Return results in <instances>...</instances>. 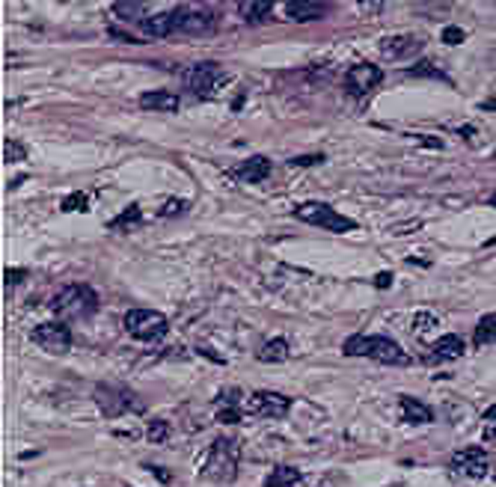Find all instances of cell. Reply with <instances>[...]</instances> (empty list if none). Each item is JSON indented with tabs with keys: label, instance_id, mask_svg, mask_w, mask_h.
Returning a JSON list of instances; mask_svg holds the SVG:
<instances>
[{
	"label": "cell",
	"instance_id": "cell-26",
	"mask_svg": "<svg viewBox=\"0 0 496 487\" xmlns=\"http://www.w3.org/2000/svg\"><path fill=\"white\" fill-rule=\"evenodd\" d=\"M114 12L116 18H122V21H140V15L146 12V3H134V0H119V3H114Z\"/></svg>",
	"mask_w": 496,
	"mask_h": 487
},
{
	"label": "cell",
	"instance_id": "cell-11",
	"mask_svg": "<svg viewBox=\"0 0 496 487\" xmlns=\"http://www.w3.org/2000/svg\"><path fill=\"white\" fill-rule=\"evenodd\" d=\"M140 30H143L149 39H166V36L179 33V9L143 18V21H140Z\"/></svg>",
	"mask_w": 496,
	"mask_h": 487
},
{
	"label": "cell",
	"instance_id": "cell-14",
	"mask_svg": "<svg viewBox=\"0 0 496 487\" xmlns=\"http://www.w3.org/2000/svg\"><path fill=\"white\" fill-rule=\"evenodd\" d=\"M268 175H270V161L265 155H252L244 164H238L235 170H232V179H238L244 184H259V182H265Z\"/></svg>",
	"mask_w": 496,
	"mask_h": 487
},
{
	"label": "cell",
	"instance_id": "cell-5",
	"mask_svg": "<svg viewBox=\"0 0 496 487\" xmlns=\"http://www.w3.org/2000/svg\"><path fill=\"white\" fill-rule=\"evenodd\" d=\"M294 217L303 220V223H312V226H318V229H327V232H351V229H357V223H354L351 217L339 214L333 205H327V202H301L294 208Z\"/></svg>",
	"mask_w": 496,
	"mask_h": 487
},
{
	"label": "cell",
	"instance_id": "cell-9",
	"mask_svg": "<svg viewBox=\"0 0 496 487\" xmlns=\"http://www.w3.org/2000/svg\"><path fill=\"white\" fill-rule=\"evenodd\" d=\"M449 466H452L457 475H466V479H484V475L490 473V457H488V452H482L479 446H470V448L455 452Z\"/></svg>",
	"mask_w": 496,
	"mask_h": 487
},
{
	"label": "cell",
	"instance_id": "cell-27",
	"mask_svg": "<svg viewBox=\"0 0 496 487\" xmlns=\"http://www.w3.org/2000/svg\"><path fill=\"white\" fill-rule=\"evenodd\" d=\"M437 324H440V318L437 315H431V312H416V318H413V333L416 336H425L428 330H437Z\"/></svg>",
	"mask_w": 496,
	"mask_h": 487
},
{
	"label": "cell",
	"instance_id": "cell-44",
	"mask_svg": "<svg viewBox=\"0 0 496 487\" xmlns=\"http://www.w3.org/2000/svg\"><path fill=\"white\" fill-rule=\"evenodd\" d=\"M490 205H493V208H496V193H493V196H490Z\"/></svg>",
	"mask_w": 496,
	"mask_h": 487
},
{
	"label": "cell",
	"instance_id": "cell-10",
	"mask_svg": "<svg viewBox=\"0 0 496 487\" xmlns=\"http://www.w3.org/2000/svg\"><path fill=\"white\" fill-rule=\"evenodd\" d=\"M380 78H383V72L378 69V65L357 63V65H351V69L345 72V87H348L354 96H366V92H371L374 87H378Z\"/></svg>",
	"mask_w": 496,
	"mask_h": 487
},
{
	"label": "cell",
	"instance_id": "cell-24",
	"mask_svg": "<svg viewBox=\"0 0 496 487\" xmlns=\"http://www.w3.org/2000/svg\"><path fill=\"white\" fill-rule=\"evenodd\" d=\"M173 434V425L166 422V419H149V425H146V440L149 443H155V446H161L166 443Z\"/></svg>",
	"mask_w": 496,
	"mask_h": 487
},
{
	"label": "cell",
	"instance_id": "cell-3",
	"mask_svg": "<svg viewBox=\"0 0 496 487\" xmlns=\"http://www.w3.org/2000/svg\"><path fill=\"white\" fill-rule=\"evenodd\" d=\"M51 306L60 318H89L98 309V294L92 292L89 285L74 283V285H65L63 292L54 297Z\"/></svg>",
	"mask_w": 496,
	"mask_h": 487
},
{
	"label": "cell",
	"instance_id": "cell-39",
	"mask_svg": "<svg viewBox=\"0 0 496 487\" xmlns=\"http://www.w3.org/2000/svg\"><path fill=\"white\" fill-rule=\"evenodd\" d=\"M357 6L363 9V12H380V9H383V3H380V0H374V3H363V0H360Z\"/></svg>",
	"mask_w": 496,
	"mask_h": 487
},
{
	"label": "cell",
	"instance_id": "cell-7",
	"mask_svg": "<svg viewBox=\"0 0 496 487\" xmlns=\"http://www.w3.org/2000/svg\"><path fill=\"white\" fill-rule=\"evenodd\" d=\"M292 410V401L279 392L270 389H259L244 401V413L247 416H261V419H283Z\"/></svg>",
	"mask_w": 496,
	"mask_h": 487
},
{
	"label": "cell",
	"instance_id": "cell-17",
	"mask_svg": "<svg viewBox=\"0 0 496 487\" xmlns=\"http://www.w3.org/2000/svg\"><path fill=\"white\" fill-rule=\"evenodd\" d=\"M327 3H318V0H288L285 3V15L292 21H315V18H324Z\"/></svg>",
	"mask_w": 496,
	"mask_h": 487
},
{
	"label": "cell",
	"instance_id": "cell-20",
	"mask_svg": "<svg viewBox=\"0 0 496 487\" xmlns=\"http://www.w3.org/2000/svg\"><path fill=\"white\" fill-rule=\"evenodd\" d=\"M238 12L247 24H261V21H268V15H270V0H241Z\"/></svg>",
	"mask_w": 496,
	"mask_h": 487
},
{
	"label": "cell",
	"instance_id": "cell-18",
	"mask_svg": "<svg viewBox=\"0 0 496 487\" xmlns=\"http://www.w3.org/2000/svg\"><path fill=\"white\" fill-rule=\"evenodd\" d=\"M128 392H122V389H110V387H98L96 389V401L101 404V410H105L107 416H116V413H122V410H128V407H134V404H128Z\"/></svg>",
	"mask_w": 496,
	"mask_h": 487
},
{
	"label": "cell",
	"instance_id": "cell-28",
	"mask_svg": "<svg viewBox=\"0 0 496 487\" xmlns=\"http://www.w3.org/2000/svg\"><path fill=\"white\" fill-rule=\"evenodd\" d=\"M27 158V149L18 143V140H6L3 143V161L6 164H18V161H24Z\"/></svg>",
	"mask_w": 496,
	"mask_h": 487
},
{
	"label": "cell",
	"instance_id": "cell-34",
	"mask_svg": "<svg viewBox=\"0 0 496 487\" xmlns=\"http://www.w3.org/2000/svg\"><path fill=\"white\" fill-rule=\"evenodd\" d=\"M238 419H241V410H238V407H220L217 422H223V425H235Z\"/></svg>",
	"mask_w": 496,
	"mask_h": 487
},
{
	"label": "cell",
	"instance_id": "cell-31",
	"mask_svg": "<svg viewBox=\"0 0 496 487\" xmlns=\"http://www.w3.org/2000/svg\"><path fill=\"white\" fill-rule=\"evenodd\" d=\"M410 78H437V80H446V74L437 72L431 63H419L416 69H410Z\"/></svg>",
	"mask_w": 496,
	"mask_h": 487
},
{
	"label": "cell",
	"instance_id": "cell-41",
	"mask_svg": "<svg viewBox=\"0 0 496 487\" xmlns=\"http://www.w3.org/2000/svg\"><path fill=\"white\" fill-rule=\"evenodd\" d=\"M482 419H488V422H496V404L484 410V416H482Z\"/></svg>",
	"mask_w": 496,
	"mask_h": 487
},
{
	"label": "cell",
	"instance_id": "cell-25",
	"mask_svg": "<svg viewBox=\"0 0 496 487\" xmlns=\"http://www.w3.org/2000/svg\"><path fill=\"white\" fill-rule=\"evenodd\" d=\"M143 220V211H140V205H128V208L119 214V217L110 220V229H116V232H122V229H134L137 223Z\"/></svg>",
	"mask_w": 496,
	"mask_h": 487
},
{
	"label": "cell",
	"instance_id": "cell-1",
	"mask_svg": "<svg viewBox=\"0 0 496 487\" xmlns=\"http://www.w3.org/2000/svg\"><path fill=\"white\" fill-rule=\"evenodd\" d=\"M345 357H369L383 365H410V354L389 336H351L345 342Z\"/></svg>",
	"mask_w": 496,
	"mask_h": 487
},
{
	"label": "cell",
	"instance_id": "cell-6",
	"mask_svg": "<svg viewBox=\"0 0 496 487\" xmlns=\"http://www.w3.org/2000/svg\"><path fill=\"white\" fill-rule=\"evenodd\" d=\"M182 80H184V87L191 89L193 96L211 98L214 92L220 89V83H226V80H229V74L223 72L217 63H193L191 69H184V72H182Z\"/></svg>",
	"mask_w": 496,
	"mask_h": 487
},
{
	"label": "cell",
	"instance_id": "cell-19",
	"mask_svg": "<svg viewBox=\"0 0 496 487\" xmlns=\"http://www.w3.org/2000/svg\"><path fill=\"white\" fill-rule=\"evenodd\" d=\"M303 475H301V470L297 466H288V464H277L274 470L268 473V479H265V487H292V484H297Z\"/></svg>",
	"mask_w": 496,
	"mask_h": 487
},
{
	"label": "cell",
	"instance_id": "cell-12",
	"mask_svg": "<svg viewBox=\"0 0 496 487\" xmlns=\"http://www.w3.org/2000/svg\"><path fill=\"white\" fill-rule=\"evenodd\" d=\"M419 51H422V39H416V36H387V39H380V54L387 60H407Z\"/></svg>",
	"mask_w": 496,
	"mask_h": 487
},
{
	"label": "cell",
	"instance_id": "cell-40",
	"mask_svg": "<svg viewBox=\"0 0 496 487\" xmlns=\"http://www.w3.org/2000/svg\"><path fill=\"white\" fill-rule=\"evenodd\" d=\"M484 443H496V422L484 431Z\"/></svg>",
	"mask_w": 496,
	"mask_h": 487
},
{
	"label": "cell",
	"instance_id": "cell-35",
	"mask_svg": "<svg viewBox=\"0 0 496 487\" xmlns=\"http://www.w3.org/2000/svg\"><path fill=\"white\" fill-rule=\"evenodd\" d=\"M464 39H466V33L461 30V27H446L443 30V42L446 45H461Z\"/></svg>",
	"mask_w": 496,
	"mask_h": 487
},
{
	"label": "cell",
	"instance_id": "cell-21",
	"mask_svg": "<svg viewBox=\"0 0 496 487\" xmlns=\"http://www.w3.org/2000/svg\"><path fill=\"white\" fill-rule=\"evenodd\" d=\"M401 413H405V419L407 422H413V425H425V422H431L434 419V413L422 404V401H416L410 396H401Z\"/></svg>",
	"mask_w": 496,
	"mask_h": 487
},
{
	"label": "cell",
	"instance_id": "cell-38",
	"mask_svg": "<svg viewBox=\"0 0 496 487\" xmlns=\"http://www.w3.org/2000/svg\"><path fill=\"white\" fill-rule=\"evenodd\" d=\"M146 470H149V473H155L161 481H170V479H173L170 473H166V470H161V466H155V464H146Z\"/></svg>",
	"mask_w": 496,
	"mask_h": 487
},
{
	"label": "cell",
	"instance_id": "cell-23",
	"mask_svg": "<svg viewBox=\"0 0 496 487\" xmlns=\"http://www.w3.org/2000/svg\"><path fill=\"white\" fill-rule=\"evenodd\" d=\"M473 342H475V348H488V345H496V312L479 318V324H475V333H473Z\"/></svg>",
	"mask_w": 496,
	"mask_h": 487
},
{
	"label": "cell",
	"instance_id": "cell-36",
	"mask_svg": "<svg viewBox=\"0 0 496 487\" xmlns=\"http://www.w3.org/2000/svg\"><path fill=\"white\" fill-rule=\"evenodd\" d=\"M321 161H324V155H301V158H288V166H312Z\"/></svg>",
	"mask_w": 496,
	"mask_h": 487
},
{
	"label": "cell",
	"instance_id": "cell-22",
	"mask_svg": "<svg viewBox=\"0 0 496 487\" xmlns=\"http://www.w3.org/2000/svg\"><path fill=\"white\" fill-rule=\"evenodd\" d=\"M288 354H292L288 342L283 339V336H277V339H270V342L261 345L256 357H259L261 362H285V360H288Z\"/></svg>",
	"mask_w": 496,
	"mask_h": 487
},
{
	"label": "cell",
	"instance_id": "cell-13",
	"mask_svg": "<svg viewBox=\"0 0 496 487\" xmlns=\"http://www.w3.org/2000/svg\"><path fill=\"white\" fill-rule=\"evenodd\" d=\"M214 30V15L205 9H187L179 6V33H191V36H202Z\"/></svg>",
	"mask_w": 496,
	"mask_h": 487
},
{
	"label": "cell",
	"instance_id": "cell-37",
	"mask_svg": "<svg viewBox=\"0 0 496 487\" xmlns=\"http://www.w3.org/2000/svg\"><path fill=\"white\" fill-rule=\"evenodd\" d=\"M389 285H392V274H389V270L374 274V288H389Z\"/></svg>",
	"mask_w": 496,
	"mask_h": 487
},
{
	"label": "cell",
	"instance_id": "cell-4",
	"mask_svg": "<svg viewBox=\"0 0 496 487\" xmlns=\"http://www.w3.org/2000/svg\"><path fill=\"white\" fill-rule=\"evenodd\" d=\"M125 330L140 342H161L170 333V321L166 315L155 312V309H128L125 312Z\"/></svg>",
	"mask_w": 496,
	"mask_h": 487
},
{
	"label": "cell",
	"instance_id": "cell-43",
	"mask_svg": "<svg viewBox=\"0 0 496 487\" xmlns=\"http://www.w3.org/2000/svg\"><path fill=\"white\" fill-rule=\"evenodd\" d=\"M457 134H461V137H466V140H473V134H475V131H473L470 125H464L461 131H457Z\"/></svg>",
	"mask_w": 496,
	"mask_h": 487
},
{
	"label": "cell",
	"instance_id": "cell-33",
	"mask_svg": "<svg viewBox=\"0 0 496 487\" xmlns=\"http://www.w3.org/2000/svg\"><path fill=\"white\" fill-rule=\"evenodd\" d=\"M24 277H27V270H21V268H6V270H3V285L12 288V285L21 283Z\"/></svg>",
	"mask_w": 496,
	"mask_h": 487
},
{
	"label": "cell",
	"instance_id": "cell-8",
	"mask_svg": "<svg viewBox=\"0 0 496 487\" xmlns=\"http://www.w3.org/2000/svg\"><path fill=\"white\" fill-rule=\"evenodd\" d=\"M30 339H33V345H39V348L48 354H65L72 348V330L63 321H48V324L33 327Z\"/></svg>",
	"mask_w": 496,
	"mask_h": 487
},
{
	"label": "cell",
	"instance_id": "cell-29",
	"mask_svg": "<svg viewBox=\"0 0 496 487\" xmlns=\"http://www.w3.org/2000/svg\"><path fill=\"white\" fill-rule=\"evenodd\" d=\"M217 404L220 407H244V398H241V392L238 389H220L217 392Z\"/></svg>",
	"mask_w": 496,
	"mask_h": 487
},
{
	"label": "cell",
	"instance_id": "cell-2",
	"mask_svg": "<svg viewBox=\"0 0 496 487\" xmlns=\"http://www.w3.org/2000/svg\"><path fill=\"white\" fill-rule=\"evenodd\" d=\"M202 475L211 481H220V484L235 481V475H238V443L235 440H229V437L214 440V446L208 448V457H205Z\"/></svg>",
	"mask_w": 496,
	"mask_h": 487
},
{
	"label": "cell",
	"instance_id": "cell-32",
	"mask_svg": "<svg viewBox=\"0 0 496 487\" xmlns=\"http://www.w3.org/2000/svg\"><path fill=\"white\" fill-rule=\"evenodd\" d=\"M187 211V202L184 199H166L161 205V217H179V214Z\"/></svg>",
	"mask_w": 496,
	"mask_h": 487
},
{
	"label": "cell",
	"instance_id": "cell-42",
	"mask_svg": "<svg viewBox=\"0 0 496 487\" xmlns=\"http://www.w3.org/2000/svg\"><path fill=\"white\" fill-rule=\"evenodd\" d=\"M479 110H496V98H488V101H482Z\"/></svg>",
	"mask_w": 496,
	"mask_h": 487
},
{
	"label": "cell",
	"instance_id": "cell-15",
	"mask_svg": "<svg viewBox=\"0 0 496 487\" xmlns=\"http://www.w3.org/2000/svg\"><path fill=\"white\" fill-rule=\"evenodd\" d=\"M464 339L461 336H455V333H446V336H440V339L431 345V354H428V362H443V360H461L464 357Z\"/></svg>",
	"mask_w": 496,
	"mask_h": 487
},
{
	"label": "cell",
	"instance_id": "cell-16",
	"mask_svg": "<svg viewBox=\"0 0 496 487\" xmlns=\"http://www.w3.org/2000/svg\"><path fill=\"white\" fill-rule=\"evenodd\" d=\"M140 107L146 110H158V113H175L182 107V98L170 89H152L140 96Z\"/></svg>",
	"mask_w": 496,
	"mask_h": 487
},
{
	"label": "cell",
	"instance_id": "cell-30",
	"mask_svg": "<svg viewBox=\"0 0 496 487\" xmlns=\"http://www.w3.org/2000/svg\"><path fill=\"white\" fill-rule=\"evenodd\" d=\"M60 208H63V211H87V208H89V205H87V193H72V196H65Z\"/></svg>",
	"mask_w": 496,
	"mask_h": 487
}]
</instances>
